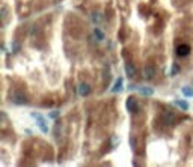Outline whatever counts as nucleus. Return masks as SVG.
Segmentation results:
<instances>
[{
  "label": "nucleus",
  "mask_w": 193,
  "mask_h": 167,
  "mask_svg": "<svg viewBox=\"0 0 193 167\" xmlns=\"http://www.w3.org/2000/svg\"><path fill=\"white\" fill-rule=\"evenodd\" d=\"M32 116L38 120V127H39V129L42 131L44 134H47V133H48V127H47V124H45V119H44V118L39 115V113H32Z\"/></svg>",
  "instance_id": "1"
},
{
  "label": "nucleus",
  "mask_w": 193,
  "mask_h": 167,
  "mask_svg": "<svg viewBox=\"0 0 193 167\" xmlns=\"http://www.w3.org/2000/svg\"><path fill=\"white\" fill-rule=\"evenodd\" d=\"M142 72H143V78H145V80H152L154 75H155V69H154L152 65H145Z\"/></svg>",
  "instance_id": "2"
},
{
  "label": "nucleus",
  "mask_w": 193,
  "mask_h": 167,
  "mask_svg": "<svg viewBox=\"0 0 193 167\" xmlns=\"http://www.w3.org/2000/svg\"><path fill=\"white\" fill-rule=\"evenodd\" d=\"M11 101L14 104H27V98H26L23 93H20V92H14L11 95Z\"/></svg>",
  "instance_id": "3"
},
{
  "label": "nucleus",
  "mask_w": 193,
  "mask_h": 167,
  "mask_svg": "<svg viewBox=\"0 0 193 167\" xmlns=\"http://www.w3.org/2000/svg\"><path fill=\"white\" fill-rule=\"evenodd\" d=\"M125 105H127V110H128V111H131V113H136V111L139 110L137 101H136V98H133V96H130V98H127V102H125Z\"/></svg>",
  "instance_id": "4"
},
{
  "label": "nucleus",
  "mask_w": 193,
  "mask_h": 167,
  "mask_svg": "<svg viewBox=\"0 0 193 167\" xmlns=\"http://www.w3.org/2000/svg\"><path fill=\"white\" fill-rule=\"evenodd\" d=\"M175 119H177V118H175V115L172 111H164L163 113V124L164 125H172L175 122Z\"/></svg>",
  "instance_id": "5"
},
{
  "label": "nucleus",
  "mask_w": 193,
  "mask_h": 167,
  "mask_svg": "<svg viewBox=\"0 0 193 167\" xmlns=\"http://www.w3.org/2000/svg\"><path fill=\"white\" fill-rule=\"evenodd\" d=\"M189 53H190V45H187V44H181V45H178L177 48V54L184 57V56H189Z\"/></svg>",
  "instance_id": "6"
},
{
  "label": "nucleus",
  "mask_w": 193,
  "mask_h": 167,
  "mask_svg": "<svg viewBox=\"0 0 193 167\" xmlns=\"http://www.w3.org/2000/svg\"><path fill=\"white\" fill-rule=\"evenodd\" d=\"M137 90L139 93L142 95V96H152L154 95V89L150 86H142V87H137Z\"/></svg>",
  "instance_id": "7"
},
{
  "label": "nucleus",
  "mask_w": 193,
  "mask_h": 167,
  "mask_svg": "<svg viewBox=\"0 0 193 167\" xmlns=\"http://www.w3.org/2000/svg\"><path fill=\"white\" fill-rule=\"evenodd\" d=\"M89 93H91V86L87 83H82L78 86V95L80 96H87Z\"/></svg>",
  "instance_id": "8"
},
{
  "label": "nucleus",
  "mask_w": 193,
  "mask_h": 167,
  "mask_svg": "<svg viewBox=\"0 0 193 167\" xmlns=\"http://www.w3.org/2000/svg\"><path fill=\"white\" fill-rule=\"evenodd\" d=\"M125 72H127V77H130V78H133L136 75V68H134V65L131 62L125 63Z\"/></svg>",
  "instance_id": "9"
},
{
  "label": "nucleus",
  "mask_w": 193,
  "mask_h": 167,
  "mask_svg": "<svg viewBox=\"0 0 193 167\" xmlns=\"http://www.w3.org/2000/svg\"><path fill=\"white\" fill-rule=\"evenodd\" d=\"M122 86H124V80L119 77L118 80L115 81V84H113V87H112V92L113 93H118V92H121L122 90Z\"/></svg>",
  "instance_id": "10"
},
{
  "label": "nucleus",
  "mask_w": 193,
  "mask_h": 167,
  "mask_svg": "<svg viewBox=\"0 0 193 167\" xmlns=\"http://www.w3.org/2000/svg\"><path fill=\"white\" fill-rule=\"evenodd\" d=\"M94 35H95L96 41H103V39H104V32H103L100 27H95V29H94Z\"/></svg>",
  "instance_id": "11"
},
{
  "label": "nucleus",
  "mask_w": 193,
  "mask_h": 167,
  "mask_svg": "<svg viewBox=\"0 0 193 167\" xmlns=\"http://www.w3.org/2000/svg\"><path fill=\"white\" fill-rule=\"evenodd\" d=\"M92 21H94L95 24H100V23L103 21L101 14H100V12H94V14H92Z\"/></svg>",
  "instance_id": "12"
},
{
  "label": "nucleus",
  "mask_w": 193,
  "mask_h": 167,
  "mask_svg": "<svg viewBox=\"0 0 193 167\" xmlns=\"http://www.w3.org/2000/svg\"><path fill=\"white\" fill-rule=\"evenodd\" d=\"M175 105H178L180 109L183 110H189V104L186 101H180V100H175Z\"/></svg>",
  "instance_id": "13"
},
{
  "label": "nucleus",
  "mask_w": 193,
  "mask_h": 167,
  "mask_svg": "<svg viewBox=\"0 0 193 167\" xmlns=\"http://www.w3.org/2000/svg\"><path fill=\"white\" fill-rule=\"evenodd\" d=\"M178 72H180V68H178V65H177V63H173V65H172V68H171V72H169V75H171V77H175V75H177Z\"/></svg>",
  "instance_id": "14"
},
{
  "label": "nucleus",
  "mask_w": 193,
  "mask_h": 167,
  "mask_svg": "<svg viewBox=\"0 0 193 167\" xmlns=\"http://www.w3.org/2000/svg\"><path fill=\"white\" fill-rule=\"evenodd\" d=\"M183 93L186 96H193V87H189V86L183 87Z\"/></svg>",
  "instance_id": "15"
},
{
  "label": "nucleus",
  "mask_w": 193,
  "mask_h": 167,
  "mask_svg": "<svg viewBox=\"0 0 193 167\" xmlns=\"http://www.w3.org/2000/svg\"><path fill=\"white\" fill-rule=\"evenodd\" d=\"M2 20H3V24L6 23V6H2Z\"/></svg>",
  "instance_id": "16"
},
{
  "label": "nucleus",
  "mask_w": 193,
  "mask_h": 167,
  "mask_svg": "<svg viewBox=\"0 0 193 167\" xmlns=\"http://www.w3.org/2000/svg\"><path fill=\"white\" fill-rule=\"evenodd\" d=\"M18 50H20V44H18V42H14V44H12V51L17 53Z\"/></svg>",
  "instance_id": "17"
},
{
  "label": "nucleus",
  "mask_w": 193,
  "mask_h": 167,
  "mask_svg": "<svg viewBox=\"0 0 193 167\" xmlns=\"http://www.w3.org/2000/svg\"><path fill=\"white\" fill-rule=\"evenodd\" d=\"M57 116H59V111H53V113H50V118H53V119H55V118H57Z\"/></svg>",
  "instance_id": "18"
}]
</instances>
